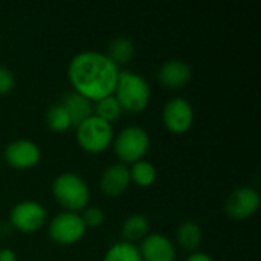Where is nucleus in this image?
I'll return each instance as SVG.
<instances>
[{
  "mask_svg": "<svg viewBox=\"0 0 261 261\" xmlns=\"http://www.w3.org/2000/svg\"><path fill=\"white\" fill-rule=\"evenodd\" d=\"M191 67L182 60H168L158 70V81L168 89H180L191 80Z\"/></svg>",
  "mask_w": 261,
  "mask_h": 261,
  "instance_id": "nucleus-13",
  "label": "nucleus"
},
{
  "mask_svg": "<svg viewBox=\"0 0 261 261\" xmlns=\"http://www.w3.org/2000/svg\"><path fill=\"white\" fill-rule=\"evenodd\" d=\"M138 249L142 261H174L176 257L173 242L162 234H148Z\"/></svg>",
  "mask_w": 261,
  "mask_h": 261,
  "instance_id": "nucleus-11",
  "label": "nucleus"
},
{
  "mask_svg": "<svg viewBox=\"0 0 261 261\" xmlns=\"http://www.w3.org/2000/svg\"><path fill=\"white\" fill-rule=\"evenodd\" d=\"M76 139L78 144L89 153L104 151L113 142L112 124L96 115H92L76 127Z\"/></svg>",
  "mask_w": 261,
  "mask_h": 261,
  "instance_id": "nucleus-5",
  "label": "nucleus"
},
{
  "mask_svg": "<svg viewBox=\"0 0 261 261\" xmlns=\"http://www.w3.org/2000/svg\"><path fill=\"white\" fill-rule=\"evenodd\" d=\"M81 217H83V222H84L86 228H87V226L96 228V226L102 225V222H104V219H106V214H104V211H102L101 208H98V206H90V208H86V210H84V214H83Z\"/></svg>",
  "mask_w": 261,
  "mask_h": 261,
  "instance_id": "nucleus-22",
  "label": "nucleus"
},
{
  "mask_svg": "<svg viewBox=\"0 0 261 261\" xmlns=\"http://www.w3.org/2000/svg\"><path fill=\"white\" fill-rule=\"evenodd\" d=\"M162 119L165 127L176 133H185L191 128L193 122H194V110L193 106L190 104L188 99L185 98H173L170 99L162 110Z\"/></svg>",
  "mask_w": 261,
  "mask_h": 261,
  "instance_id": "nucleus-8",
  "label": "nucleus"
},
{
  "mask_svg": "<svg viewBox=\"0 0 261 261\" xmlns=\"http://www.w3.org/2000/svg\"><path fill=\"white\" fill-rule=\"evenodd\" d=\"M135 55V46L133 41L127 37H116L109 43L107 49V58L115 63L116 66L119 64H127Z\"/></svg>",
  "mask_w": 261,
  "mask_h": 261,
  "instance_id": "nucleus-16",
  "label": "nucleus"
},
{
  "mask_svg": "<svg viewBox=\"0 0 261 261\" xmlns=\"http://www.w3.org/2000/svg\"><path fill=\"white\" fill-rule=\"evenodd\" d=\"M150 147V136L148 133L138 125H128L122 128L115 141L113 150L115 154L122 161V164H135L141 161Z\"/></svg>",
  "mask_w": 261,
  "mask_h": 261,
  "instance_id": "nucleus-4",
  "label": "nucleus"
},
{
  "mask_svg": "<svg viewBox=\"0 0 261 261\" xmlns=\"http://www.w3.org/2000/svg\"><path fill=\"white\" fill-rule=\"evenodd\" d=\"M84 232H86V225L83 222V217L78 213H72V211H63L58 216H55L47 228V234L50 240L63 246L76 243L78 240L83 239Z\"/></svg>",
  "mask_w": 261,
  "mask_h": 261,
  "instance_id": "nucleus-6",
  "label": "nucleus"
},
{
  "mask_svg": "<svg viewBox=\"0 0 261 261\" xmlns=\"http://www.w3.org/2000/svg\"><path fill=\"white\" fill-rule=\"evenodd\" d=\"M130 182V168L124 164H113L102 171L99 188L107 197H118L127 191Z\"/></svg>",
  "mask_w": 261,
  "mask_h": 261,
  "instance_id": "nucleus-12",
  "label": "nucleus"
},
{
  "mask_svg": "<svg viewBox=\"0 0 261 261\" xmlns=\"http://www.w3.org/2000/svg\"><path fill=\"white\" fill-rule=\"evenodd\" d=\"M46 124L52 132H64L69 127H72L70 124V118L66 112V109L58 102L54 104L47 109L46 112Z\"/></svg>",
  "mask_w": 261,
  "mask_h": 261,
  "instance_id": "nucleus-20",
  "label": "nucleus"
},
{
  "mask_svg": "<svg viewBox=\"0 0 261 261\" xmlns=\"http://www.w3.org/2000/svg\"><path fill=\"white\" fill-rule=\"evenodd\" d=\"M17 260V255L14 251L11 249H2L0 251V261H15Z\"/></svg>",
  "mask_w": 261,
  "mask_h": 261,
  "instance_id": "nucleus-25",
  "label": "nucleus"
},
{
  "mask_svg": "<svg viewBox=\"0 0 261 261\" xmlns=\"http://www.w3.org/2000/svg\"><path fill=\"white\" fill-rule=\"evenodd\" d=\"M14 86H15V75H14V72L9 67L0 64V95L9 93L14 89Z\"/></svg>",
  "mask_w": 261,
  "mask_h": 261,
  "instance_id": "nucleus-23",
  "label": "nucleus"
},
{
  "mask_svg": "<svg viewBox=\"0 0 261 261\" xmlns=\"http://www.w3.org/2000/svg\"><path fill=\"white\" fill-rule=\"evenodd\" d=\"M113 96L118 99L122 112L139 113L150 101V86L145 78L133 70H119Z\"/></svg>",
  "mask_w": 261,
  "mask_h": 261,
  "instance_id": "nucleus-2",
  "label": "nucleus"
},
{
  "mask_svg": "<svg viewBox=\"0 0 261 261\" xmlns=\"http://www.w3.org/2000/svg\"><path fill=\"white\" fill-rule=\"evenodd\" d=\"M119 69L104 54L96 50H83L76 54L67 67V76L73 92L89 101H99L113 95Z\"/></svg>",
  "mask_w": 261,
  "mask_h": 261,
  "instance_id": "nucleus-1",
  "label": "nucleus"
},
{
  "mask_svg": "<svg viewBox=\"0 0 261 261\" xmlns=\"http://www.w3.org/2000/svg\"><path fill=\"white\" fill-rule=\"evenodd\" d=\"M46 210L41 203L34 200H24L17 203L9 214L11 225L21 232L38 231L46 220Z\"/></svg>",
  "mask_w": 261,
  "mask_h": 261,
  "instance_id": "nucleus-7",
  "label": "nucleus"
},
{
  "mask_svg": "<svg viewBox=\"0 0 261 261\" xmlns=\"http://www.w3.org/2000/svg\"><path fill=\"white\" fill-rule=\"evenodd\" d=\"M156 168L148 161H138L133 164L130 170V180H133L138 187L147 188L154 184L156 180Z\"/></svg>",
  "mask_w": 261,
  "mask_h": 261,
  "instance_id": "nucleus-18",
  "label": "nucleus"
},
{
  "mask_svg": "<svg viewBox=\"0 0 261 261\" xmlns=\"http://www.w3.org/2000/svg\"><path fill=\"white\" fill-rule=\"evenodd\" d=\"M52 193L57 202L66 211L78 213L87 208L90 191L87 184L75 173H63L52 184Z\"/></svg>",
  "mask_w": 261,
  "mask_h": 261,
  "instance_id": "nucleus-3",
  "label": "nucleus"
},
{
  "mask_svg": "<svg viewBox=\"0 0 261 261\" xmlns=\"http://www.w3.org/2000/svg\"><path fill=\"white\" fill-rule=\"evenodd\" d=\"M185 261H214L211 255L205 254V252H194L193 255H190Z\"/></svg>",
  "mask_w": 261,
  "mask_h": 261,
  "instance_id": "nucleus-24",
  "label": "nucleus"
},
{
  "mask_svg": "<svg viewBox=\"0 0 261 261\" xmlns=\"http://www.w3.org/2000/svg\"><path fill=\"white\" fill-rule=\"evenodd\" d=\"M104 261H142L139 249L133 243L119 242L109 248L104 255Z\"/></svg>",
  "mask_w": 261,
  "mask_h": 261,
  "instance_id": "nucleus-19",
  "label": "nucleus"
},
{
  "mask_svg": "<svg viewBox=\"0 0 261 261\" xmlns=\"http://www.w3.org/2000/svg\"><path fill=\"white\" fill-rule=\"evenodd\" d=\"M40 158H41V151L38 145L34 141L24 138L9 142L5 150L6 162L18 170H24L37 165Z\"/></svg>",
  "mask_w": 261,
  "mask_h": 261,
  "instance_id": "nucleus-10",
  "label": "nucleus"
},
{
  "mask_svg": "<svg viewBox=\"0 0 261 261\" xmlns=\"http://www.w3.org/2000/svg\"><path fill=\"white\" fill-rule=\"evenodd\" d=\"M150 231V222L144 214H133L125 219L121 228V236L124 242L133 243L138 240H144L148 236Z\"/></svg>",
  "mask_w": 261,
  "mask_h": 261,
  "instance_id": "nucleus-15",
  "label": "nucleus"
},
{
  "mask_svg": "<svg viewBox=\"0 0 261 261\" xmlns=\"http://www.w3.org/2000/svg\"><path fill=\"white\" fill-rule=\"evenodd\" d=\"M260 206V196L252 187L236 188L226 199L225 211L234 220H245L254 216Z\"/></svg>",
  "mask_w": 261,
  "mask_h": 261,
  "instance_id": "nucleus-9",
  "label": "nucleus"
},
{
  "mask_svg": "<svg viewBox=\"0 0 261 261\" xmlns=\"http://www.w3.org/2000/svg\"><path fill=\"white\" fill-rule=\"evenodd\" d=\"M122 113V109L118 102V99L110 95V96H106L99 101H96V106H95V115L107 122H113L116 121Z\"/></svg>",
  "mask_w": 261,
  "mask_h": 261,
  "instance_id": "nucleus-21",
  "label": "nucleus"
},
{
  "mask_svg": "<svg viewBox=\"0 0 261 261\" xmlns=\"http://www.w3.org/2000/svg\"><path fill=\"white\" fill-rule=\"evenodd\" d=\"M177 242L185 251H196L202 242V229L193 220H185L177 228Z\"/></svg>",
  "mask_w": 261,
  "mask_h": 261,
  "instance_id": "nucleus-17",
  "label": "nucleus"
},
{
  "mask_svg": "<svg viewBox=\"0 0 261 261\" xmlns=\"http://www.w3.org/2000/svg\"><path fill=\"white\" fill-rule=\"evenodd\" d=\"M60 104L66 109V112L70 118L72 127H78L84 119H87L89 116L93 115L92 102L76 92H69L66 95H63Z\"/></svg>",
  "mask_w": 261,
  "mask_h": 261,
  "instance_id": "nucleus-14",
  "label": "nucleus"
}]
</instances>
